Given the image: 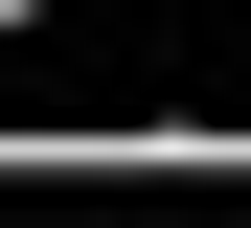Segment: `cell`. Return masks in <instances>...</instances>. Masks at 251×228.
<instances>
[{"mask_svg":"<svg viewBox=\"0 0 251 228\" xmlns=\"http://www.w3.org/2000/svg\"><path fill=\"white\" fill-rule=\"evenodd\" d=\"M0 23H46V0H0Z\"/></svg>","mask_w":251,"mask_h":228,"instance_id":"1","label":"cell"}]
</instances>
